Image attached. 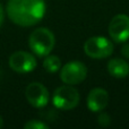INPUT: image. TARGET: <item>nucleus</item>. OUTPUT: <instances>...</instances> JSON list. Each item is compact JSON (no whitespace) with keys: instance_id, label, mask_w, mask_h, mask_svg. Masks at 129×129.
<instances>
[{"instance_id":"obj_1","label":"nucleus","mask_w":129,"mask_h":129,"mask_svg":"<svg viewBox=\"0 0 129 129\" xmlns=\"http://www.w3.org/2000/svg\"><path fill=\"white\" fill-rule=\"evenodd\" d=\"M45 14L44 0H8L7 15L13 23L23 27L38 24Z\"/></svg>"},{"instance_id":"obj_2","label":"nucleus","mask_w":129,"mask_h":129,"mask_svg":"<svg viewBox=\"0 0 129 129\" xmlns=\"http://www.w3.org/2000/svg\"><path fill=\"white\" fill-rule=\"evenodd\" d=\"M31 50L38 57H45L51 53L56 44V38L49 28L40 27L34 29L28 38Z\"/></svg>"},{"instance_id":"obj_3","label":"nucleus","mask_w":129,"mask_h":129,"mask_svg":"<svg viewBox=\"0 0 129 129\" xmlns=\"http://www.w3.org/2000/svg\"><path fill=\"white\" fill-rule=\"evenodd\" d=\"M79 93L74 87V85H63L53 92L52 102L56 108L60 110H71L76 108L79 103Z\"/></svg>"},{"instance_id":"obj_4","label":"nucleus","mask_w":129,"mask_h":129,"mask_svg":"<svg viewBox=\"0 0 129 129\" xmlns=\"http://www.w3.org/2000/svg\"><path fill=\"white\" fill-rule=\"evenodd\" d=\"M84 51L89 58L104 59L113 52V44L104 36H93L87 39L84 44Z\"/></svg>"},{"instance_id":"obj_5","label":"nucleus","mask_w":129,"mask_h":129,"mask_svg":"<svg viewBox=\"0 0 129 129\" xmlns=\"http://www.w3.org/2000/svg\"><path fill=\"white\" fill-rule=\"evenodd\" d=\"M87 76V68L80 61H70L61 68L60 78L64 84L76 85L82 83Z\"/></svg>"},{"instance_id":"obj_6","label":"nucleus","mask_w":129,"mask_h":129,"mask_svg":"<svg viewBox=\"0 0 129 129\" xmlns=\"http://www.w3.org/2000/svg\"><path fill=\"white\" fill-rule=\"evenodd\" d=\"M109 35L114 42L123 43L129 39V16L116 15L109 24Z\"/></svg>"},{"instance_id":"obj_7","label":"nucleus","mask_w":129,"mask_h":129,"mask_svg":"<svg viewBox=\"0 0 129 129\" xmlns=\"http://www.w3.org/2000/svg\"><path fill=\"white\" fill-rule=\"evenodd\" d=\"M9 67L19 74L31 73L36 67V59L26 51H16L9 57Z\"/></svg>"},{"instance_id":"obj_8","label":"nucleus","mask_w":129,"mask_h":129,"mask_svg":"<svg viewBox=\"0 0 129 129\" xmlns=\"http://www.w3.org/2000/svg\"><path fill=\"white\" fill-rule=\"evenodd\" d=\"M25 96L34 108H44L49 102V92L41 83H31L25 88Z\"/></svg>"},{"instance_id":"obj_9","label":"nucleus","mask_w":129,"mask_h":129,"mask_svg":"<svg viewBox=\"0 0 129 129\" xmlns=\"http://www.w3.org/2000/svg\"><path fill=\"white\" fill-rule=\"evenodd\" d=\"M109 103V93L104 88L95 87L87 96V108L93 112H101Z\"/></svg>"},{"instance_id":"obj_10","label":"nucleus","mask_w":129,"mask_h":129,"mask_svg":"<svg viewBox=\"0 0 129 129\" xmlns=\"http://www.w3.org/2000/svg\"><path fill=\"white\" fill-rule=\"evenodd\" d=\"M108 71L116 78H125L129 75V64L123 59L113 58L108 62Z\"/></svg>"},{"instance_id":"obj_11","label":"nucleus","mask_w":129,"mask_h":129,"mask_svg":"<svg viewBox=\"0 0 129 129\" xmlns=\"http://www.w3.org/2000/svg\"><path fill=\"white\" fill-rule=\"evenodd\" d=\"M43 67H44L45 70L51 74L57 73L61 68V60L57 56L48 54V56H45L44 60H43Z\"/></svg>"},{"instance_id":"obj_12","label":"nucleus","mask_w":129,"mask_h":129,"mask_svg":"<svg viewBox=\"0 0 129 129\" xmlns=\"http://www.w3.org/2000/svg\"><path fill=\"white\" fill-rule=\"evenodd\" d=\"M25 129H48L49 126L47 123L42 122V121H39V120H31V121H27L24 126Z\"/></svg>"},{"instance_id":"obj_13","label":"nucleus","mask_w":129,"mask_h":129,"mask_svg":"<svg viewBox=\"0 0 129 129\" xmlns=\"http://www.w3.org/2000/svg\"><path fill=\"white\" fill-rule=\"evenodd\" d=\"M98 122H99V125H100L101 127H108V126L111 123V118H110L109 114L103 113L102 112V113L99 116V118H98Z\"/></svg>"},{"instance_id":"obj_14","label":"nucleus","mask_w":129,"mask_h":129,"mask_svg":"<svg viewBox=\"0 0 129 129\" xmlns=\"http://www.w3.org/2000/svg\"><path fill=\"white\" fill-rule=\"evenodd\" d=\"M121 54H122L125 58L129 59V43H126V44L121 48Z\"/></svg>"},{"instance_id":"obj_15","label":"nucleus","mask_w":129,"mask_h":129,"mask_svg":"<svg viewBox=\"0 0 129 129\" xmlns=\"http://www.w3.org/2000/svg\"><path fill=\"white\" fill-rule=\"evenodd\" d=\"M2 22H4V9H2V6L0 4V26H1Z\"/></svg>"},{"instance_id":"obj_16","label":"nucleus","mask_w":129,"mask_h":129,"mask_svg":"<svg viewBox=\"0 0 129 129\" xmlns=\"http://www.w3.org/2000/svg\"><path fill=\"white\" fill-rule=\"evenodd\" d=\"M2 127H4V120H2L1 116H0V129H1Z\"/></svg>"},{"instance_id":"obj_17","label":"nucleus","mask_w":129,"mask_h":129,"mask_svg":"<svg viewBox=\"0 0 129 129\" xmlns=\"http://www.w3.org/2000/svg\"><path fill=\"white\" fill-rule=\"evenodd\" d=\"M1 77H2V71H1V69H0V80H1Z\"/></svg>"}]
</instances>
